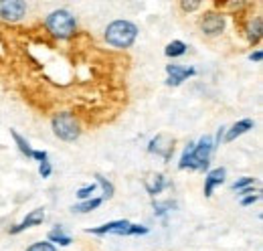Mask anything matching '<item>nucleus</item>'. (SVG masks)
Here are the masks:
<instances>
[{
    "label": "nucleus",
    "instance_id": "1",
    "mask_svg": "<svg viewBox=\"0 0 263 251\" xmlns=\"http://www.w3.org/2000/svg\"><path fill=\"white\" fill-rule=\"evenodd\" d=\"M43 27L55 41H69V39H73L77 34L79 23H77V16L71 10L57 8V10H51L45 16Z\"/></svg>",
    "mask_w": 263,
    "mask_h": 251
},
{
    "label": "nucleus",
    "instance_id": "2",
    "mask_svg": "<svg viewBox=\"0 0 263 251\" xmlns=\"http://www.w3.org/2000/svg\"><path fill=\"white\" fill-rule=\"evenodd\" d=\"M138 34H140V29H138L136 23L126 21V19H116V21H111V23L105 27L103 39H105V43H107L109 47L126 51V49H130L132 45L136 43Z\"/></svg>",
    "mask_w": 263,
    "mask_h": 251
},
{
    "label": "nucleus",
    "instance_id": "3",
    "mask_svg": "<svg viewBox=\"0 0 263 251\" xmlns=\"http://www.w3.org/2000/svg\"><path fill=\"white\" fill-rule=\"evenodd\" d=\"M51 130L55 134V138H59L61 142L71 144V142H77L83 134V124L79 120V116L75 112H57L53 118H51Z\"/></svg>",
    "mask_w": 263,
    "mask_h": 251
},
{
    "label": "nucleus",
    "instance_id": "4",
    "mask_svg": "<svg viewBox=\"0 0 263 251\" xmlns=\"http://www.w3.org/2000/svg\"><path fill=\"white\" fill-rule=\"evenodd\" d=\"M195 172H209L211 170V162L215 154V144H213V136L211 134H202L195 142Z\"/></svg>",
    "mask_w": 263,
    "mask_h": 251
},
{
    "label": "nucleus",
    "instance_id": "5",
    "mask_svg": "<svg viewBox=\"0 0 263 251\" xmlns=\"http://www.w3.org/2000/svg\"><path fill=\"white\" fill-rule=\"evenodd\" d=\"M198 27H200L202 37H206V39H217V37H221V34L225 32L227 19H225V14L219 12V10H209V12L202 14Z\"/></svg>",
    "mask_w": 263,
    "mask_h": 251
},
{
    "label": "nucleus",
    "instance_id": "6",
    "mask_svg": "<svg viewBox=\"0 0 263 251\" xmlns=\"http://www.w3.org/2000/svg\"><path fill=\"white\" fill-rule=\"evenodd\" d=\"M132 227L134 223L128 219H116V221H107L99 227H91V229H85V233L89 235H96V237H105V235H118V237H132Z\"/></svg>",
    "mask_w": 263,
    "mask_h": 251
},
{
    "label": "nucleus",
    "instance_id": "7",
    "mask_svg": "<svg viewBox=\"0 0 263 251\" xmlns=\"http://www.w3.org/2000/svg\"><path fill=\"white\" fill-rule=\"evenodd\" d=\"M197 75V67L193 65H180V63H168L166 65V85L168 87H180L186 79H193Z\"/></svg>",
    "mask_w": 263,
    "mask_h": 251
},
{
    "label": "nucleus",
    "instance_id": "8",
    "mask_svg": "<svg viewBox=\"0 0 263 251\" xmlns=\"http://www.w3.org/2000/svg\"><path fill=\"white\" fill-rule=\"evenodd\" d=\"M146 150H148V154L162 156L164 162H170L172 156H174V150H176V140L172 136H168V134H158L148 142Z\"/></svg>",
    "mask_w": 263,
    "mask_h": 251
},
{
    "label": "nucleus",
    "instance_id": "9",
    "mask_svg": "<svg viewBox=\"0 0 263 251\" xmlns=\"http://www.w3.org/2000/svg\"><path fill=\"white\" fill-rule=\"evenodd\" d=\"M27 2L23 0H0V21L4 23H21L27 16Z\"/></svg>",
    "mask_w": 263,
    "mask_h": 251
},
{
    "label": "nucleus",
    "instance_id": "10",
    "mask_svg": "<svg viewBox=\"0 0 263 251\" xmlns=\"http://www.w3.org/2000/svg\"><path fill=\"white\" fill-rule=\"evenodd\" d=\"M225 183H227V168L225 166H219V168L209 170L206 176H204V187H202L204 199H211L215 194V188L223 187Z\"/></svg>",
    "mask_w": 263,
    "mask_h": 251
},
{
    "label": "nucleus",
    "instance_id": "11",
    "mask_svg": "<svg viewBox=\"0 0 263 251\" xmlns=\"http://www.w3.org/2000/svg\"><path fill=\"white\" fill-rule=\"evenodd\" d=\"M43 221H45V209H43V207H39V209L29 211V213L25 215V219L21 221V223L10 225V227H8V233H10V235H18V233H23V231H27V229H33V227L43 225Z\"/></svg>",
    "mask_w": 263,
    "mask_h": 251
},
{
    "label": "nucleus",
    "instance_id": "12",
    "mask_svg": "<svg viewBox=\"0 0 263 251\" xmlns=\"http://www.w3.org/2000/svg\"><path fill=\"white\" fill-rule=\"evenodd\" d=\"M255 128V120H251V118H243V120H239V122H235L233 126L227 128V132H225V140H223V144H231V142H235L237 138H241L243 134H247V132H251Z\"/></svg>",
    "mask_w": 263,
    "mask_h": 251
},
{
    "label": "nucleus",
    "instance_id": "13",
    "mask_svg": "<svg viewBox=\"0 0 263 251\" xmlns=\"http://www.w3.org/2000/svg\"><path fill=\"white\" fill-rule=\"evenodd\" d=\"M47 241L53 243L55 247H57V245H59V247H69V245L73 243V237L67 233L63 225H55V227L47 233Z\"/></svg>",
    "mask_w": 263,
    "mask_h": 251
},
{
    "label": "nucleus",
    "instance_id": "14",
    "mask_svg": "<svg viewBox=\"0 0 263 251\" xmlns=\"http://www.w3.org/2000/svg\"><path fill=\"white\" fill-rule=\"evenodd\" d=\"M245 37L249 41V45H259L263 37V19L261 14H257L255 19H251L245 27Z\"/></svg>",
    "mask_w": 263,
    "mask_h": 251
},
{
    "label": "nucleus",
    "instance_id": "15",
    "mask_svg": "<svg viewBox=\"0 0 263 251\" xmlns=\"http://www.w3.org/2000/svg\"><path fill=\"white\" fill-rule=\"evenodd\" d=\"M152 209H154V217L156 219H162V223H168V213H172V211H176L178 209V203L176 201H172V199H166V201H158V199H154L152 201Z\"/></svg>",
    "mask_w": 263,
    "mask_h": 251
},
{
    "label": "nucleus",
    "instance_id": "16",
    "mask_svg": "<svg viewBox=\"0 0 263 251\" xmlns=\"http://www.w3.org/2000/svg\"><path fill=\"white\" fill-rule=\"evenodd\" d=\"M170 185H172V183L166 181V176L162 172H156L154 178H152V183H146V192H148L152 199H158V196L164 192V188L170 187Z\"/></svg>",
    "mask_w": 263,
    "mask_h": 251
},
{
    "label": "nucleus",
    "instance_id": "17",
    "mask_svg": "<svg viewBox=\"0 0 263 251\" xmlns=\"http://www.w3.org/2000/svg\"><path fill=\"white\" fill-rule=\"evenodd\" d=\"M195 142H189L182 150V154L178 158V170H189V172H195Z\"/></svg>",
    "mask_w": 263,
    "mask_h": 251
},
{
    "label": "nucleus",
    "instance_id": "18",
    "mask_svg": "<svg viewBox=\"0 0 263 251\" xmlns=\"http://www.w3.org/2000/svg\"><path fill=\"white\" fill-rule=\"evenodd\" d=\"M101 205H103V199L101 196H93L89 201H81V203L73 205L71 207V213L73 215H87V213H93L96 209H99Z\"/></svg>",
    "mask_w": 263,
    "mask_h": 251
},
{
    "label": "nucleus",
    "instance_id": "19",
    "mask_svg": "<svg viewBox=\"0 0 263 251\" xmlns=\"http://www.w3.org/2000/svg\"><path fill=\"white\" fill-rule=\"evenodd\" d=\"M186 51H189V45H186L184 41H180V39L170 41L164 47V55L168 59H180V57L186 55Z\"/></svg>",
    "mask_w": 263,
    "mask_h": 251
},
{
    "label": "nucleus",
    "instance_id": "20",
    "mask_svg": "<svg viewBox=\"0 0 263 251\" xmlns=\"http://www.w3.org/2000/svg\"><path fill=\"white\" fill-rule=\"evenodd\" d=\"M10 136H12V140H14V144H16V148H18V152L23 154L25 158H29L31 160V156H33V146H31V142L23 136V134H18L16 130H10Z\"/></svg>",
    "mask_w": 263,
    "mask_h": 251
},
{
    "label": "nucleus",
    "instance_id": "21",
    "mask_svg": "<svg viewBox=\"0 0 263 251\" xmlns=\"http://www.w3.org/2000/svg\"><path fill=\"white\" fill-rule=\"evenodd\" d=\"M96 176V185H98L101 190H103V201H109V199H114V194H116V187H114V183L107 178V176H103V174H93Z\"/></svg>",
    "mask_w": 263,
    "mask_h": 251
},
{
    "label": "nucleus",
    "instance_id": "22",
    "mask_svg": "<svg viewBox=\"0 0 263 251\" xmlns=\"http://www.w3.org/2000/svg\"><path fill=\"white\" fill-rule=\"evenodd\" d=\"M96 190H98V185H96V183H89V185H85V187L77 188L75 196H77L79 203H81V201H89V199L96 196Z\"/></svg>",
    "mask_w": 263,
    "mask_h": 251
},
{
    "label": "nucleus",
    "instance_id": "23",
    "mask_svg": "<svg viewBox=\"0 0 263 251\" xmlns=\"http://www.w3.org/2000/svg\"><path fill=\"white\" fill-rule=\"evenodd\" d=\"M255 178L253 176H241V178H237L233 185H231V190L233 192H239V190H243V188H247V187H255Z\"/></svg>",
    "mask_w": 263,
    "mask_h": 251
},
{
    "label": "nucleus",
    "instance_id": "24",
    "mask_svg": "<svg viewBox=\"0 0 263 251\" xmlns=\"http://www.w3.org/2000/svg\"><path fill=\"white\" fill-rule=\"evenodd\" d=\"M25 251H59V249L53 243H49V241H34Z\"/></svg>",
    "mask_w": 263,
    "mask_h": 251
},
{
    "label": "nucleus",
    "instance_id": "25",
    "mask_svg": "<svg viewBox=\"0 0 263 251\" xmlns=\"http://www.w3.org/2000/svg\"><path fill=\"white\" fill-rule=\"evenodd\" d=\"M225 132H227V126H219L217 134L213 136V144H215V150H217V148H221V144H223V140H225Z\"/></svg>",
    "mask_w": 263,
    "mask_h": 251
},
{
    "label": "nucleus",
    "instance_id": "26",
    "mask_svg": "<svg viewBox=\"0 0 263 251\" xmlns=\"http://www.w3.org/2000/svg\"><path fill=\"white\" fill-rule=\"evenodd\" d=\"M39 174H41L43 178H49V176L53 174V164H51V160H45V162L39 164Z\"/></svg>",
    "mask_w": 263,
    "mask_h": 251
},
{
    "label": "nucleus",
    "instance_id": "27",
    "mask_svg": "<svg viewBox=\"0 0 263 251\" xmlns=\"http://www.w3.org/2000/svg\"><path fill=\"white\" fill-rule=\"evenodd\" d=\"M259 199H261V194H259V192H255V194H249V196L239 199V205H241V207H253Z\"/></svg>",
    "mask_w": 263,
    "mask_h": 251
},
{
    "label": "nucleus",
    "instance_id": "28",
    "mask_svg": "<svg viewBox=\"0 0 263 251\" xmlns=\"http://www.w3.org/2000/svg\"><path fill=\"white\" fill-rule=\"evenodd\" d=\"M178 6H180L184 12H193V10H197V8L202 6V2H197V0H189V2H186V0H182Z\"/></svg>",
    "mask_w": 263,
    "mask_h": 251
},
{
    "label": "nucleus",
    "instance_id": "29",
    "mask_svg": "<svg viewBox=\"0 0 263 251\" xmlns=\"http://www.w3.org/2000/svg\"><path fill=\"white\" fill-rule=\"evenodd\" d=\"M31 160H36V162L41 164V162L49 160V152H47V150H33V156H31Z\"/></svg>",
    "mask_w": 263,
    "mask_h": 251
},
{
    "label": "nucleus",
    "instance_id": "30",
    "mask_svg": "<svg viewBox=\"0 0 263 251\" xmlns=\"http://www.w3.org/2000/svg\"><path fill=\"white\" fill-rule=\"evenodd\" d=\"M249 61L251 63H261L263 61V51L261 49H255L249 53Z\"/></svg>",
    "mask_w": 263,
    "mask_h": 251
},
{
    "label": "nucleus",
    "instance_id": "31",
    "mask_svg": "<svg viewBox=\"0 0 263 251\" xmlns=\"http://www.w3.org/2000/svg\"><path fill=\"white\" fill-rule=\"evenodd\" d=\"M253 192H257L255 187H247V188H243V190H239V192H237V196H239V199H243V196H249V194H253Z\"/></svg>",
    "mask_w": 263,
    "mask_h": 251
}]
</instances>
